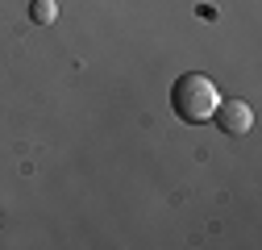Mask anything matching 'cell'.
Instances as JSON below:
<instances>
[{
	"instance_id": "3",
	"label": "cell",
	"mask_w": 262,
	"mask_h": 250,
	"mask_svg": "<svg viewBox=\"0 0 262 250\" xmlns=\"http://www.w3.org/2000/svg\"><path fill=\"white\" fill-rule=\"evenodd\" d=\"M29 17H34L38 25H50L58 17V5H54V0H34V5H29Z\"/></svg>"
},
{
	"instance_id": "1",
	"label": "cell",
	"mask_w": 262,
	"mask_h": 250,
	"mask_svg": "<svg viewBox=\"0 0 262 250\" xmlns=\"http://www.w3.org/2000/svg\"><path fill=\"white\" fill-rule=\"evenodd\" d=\"M216 105H221L216 88H212V79L200 75V71H183V75L171 84V109H175V117L187 121V125H204V121H212Z\"/></svg>"
},
{
	"instance_id": "2",
	"label": "cell",
	"mask_w": 262,
	"mask_h": 250,
	"mask_svg": "<svg viewBox=\"0 0 262 250\" xmlns=\"http://www.w3.org/2000/svg\"><path fill=\"white\" fill-rule=\"evenodd\" d=\"M212 121L221 125L229 138H242V134H250V125H254V109L246 100H225V105H216Z\"/></svg>"
}]
</instances>
